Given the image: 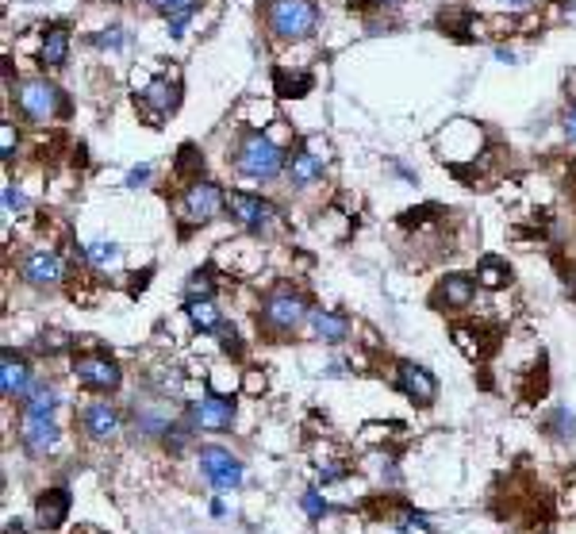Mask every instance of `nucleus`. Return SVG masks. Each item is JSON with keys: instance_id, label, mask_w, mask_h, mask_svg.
Returning a JSON list of instances; mask_svg holds the SVG:
<instances>
[{"instance_id": "f257e3e1", "label": "nucleus", "mask_w": 576, "mask_h": 534, "mask_svg": "<svg viewBox=\"0 0 576 534\" xmlns=\"http://www.w3.org/2000/svg\"><path fill=\"white\" fill-rule=\"evenodd\" d=\"M235 170L243 177H254V181H269L285 170V154H281V146L269 142L266 135H246L238 142Z\"/></svg>"}, {"instance_id": "f03ea898", "label": "nucleus", "mask_w": 576, "mask_h": 534, "mask_svg": "<svg viewBox=\"0 0 576 534\" xmlns=\"http://www.w3.org/2000/svg\"><path fill=\"white\" fill-rule=\"evenodd\" d=\"M266 20L277 39H308L319 24V12H315L311 0H273Z\"/></svg>"}, {"instance_id": "7ed1b4c3", "label": "nucleus", "mask_w": 576, "mask_h": 534, "mask_svg": "<svg viewBox=\"0 0 576 534\" xmlns=\"http://www.w3.org/2000/svg\"><path fill=\"white\" fill-rule=\"evenodd\" d=\"M304 319H308V308L288 288L285 292H273V297L266 300V308H262V323L273 330V335H292V330L300 327Z\"/></svg>"}, {"instance_id": "20e7f679", "label": "nucleus", "mask_w": 576, "mask_h": 534, "mask_svg": "<svg viewBox=\"0 0 576 534\" xmlns=\"http://www.w3.org/2000/svg\"><path fill=\"white\" fill-rule=\"evenodd\" d=\"M200 469L219 492H231V488H238V481H243L238 457L231 450H223V446H204L200 450Z\"/></svg>"}, {"instance_id": "39448f33", "label": "nucleus", "mask_w": 576, "mask_h": 534, "mask_svg": "<svg viewBox=\"0 0 576 534\" xmlns=\"http://www.w3.org/2000/svg\"><path fill=\"white\" fill-rule=\"evenodd\" d=\"M20 108H24V116L47 123V120L62 108V93H58V89H54L50 81H43V78L24 81V89H20Z\"/></svg>"}, {"instance_id": "423d86ee", "label": "nucleus", "mask_w": 576, "mask_h": 534, "mask_svg": "<svg viewBox=\"0 0 576 534\" xmlns=\"http://www.w3.org/2000/svg\"><path fill=\"white\" fill-rule=\"evenodd\" d=\"M219 204H227V196H223L212 181H196L181 200V215L189 219V224H208V219L219 212Z\"/></svg>"}, {"instance_id": "0eeeda50", "label": "nucleus", "mask_w": 576, "mask_h": 534, "mask_svg": "<svg viewBox=\"0 0 576 534\" xmlns=\"http://www.w3.org/2000/svg\"><path fill=\"white\" fill-rule=\"evenodd\" d=\"M193 427L200 431H227L235 423V400L231 396H219V393H208L204 400L193 403Z\"/></svg>"}, {"instance_id": "6e6552de", "label": "nucleus", "mask_w": 576, "mask_h": 534, "mask_svg": "<svg viewBox=\"0 0 576 534\" xmlns=\"http://www.w3.org/2000/svg\"><path fill=\"white\" fill-rule=\"evenodd\" d=\"M227 212L238 219L243 227H250V231H266L269 224H273V204H266V200H257V196H250V193H231L227 196Z\"/></svg>"}, {"instance_id": "1a4fd4ad", "label": "nucleus", "mask_w": 576, "mask_h": 534, "mask_svg": "<svg viewBox=\"0 0 576 534\" xmlns=\"http://www.w3.org/2000/svg\"><path fill=\"white\" fill-rule=\"evenodd\" d=\"M73 373H78L81 384H89V389H97V393L120 389V381H123L120 365H116V361H108V358H78Z\"/></svg>"}, {"instance_id": "9d476101", "label": "nucleus", "mask_w": 576, "mask_h": 534, "mask_svg": "<svg viewBox=\"0 0 576 534\" xmlns=\"http://www.w3.org/2000/svg\"><path fill=\"white\" fill-rule=\"evenodd\" d=\"M62 277V257L54 250H35L24 257V281L27 285H54Z\"/></svg>"}, {"instance_id": "9b49d317", "label": "nucleus", "mask_w": 576, "mask_h": 534, "mask_svg": "<svg viewBox=\"0 0 576 534\" xmlns=\"http://www.w3.org/2000/svg\"><path fill=\"white\" fill-rule=\"evenodd\" d=\"M24 446L31 454H47L58 446V427H54L50 415H24Z\"/></svg>"}, {"instance_id": "f8f14e48", "label": "nucleus", "mask_w": 576, "mask_h": 534, "mask_svg": "<svg viewBox=\"0 0 576 534\" xmlns=\"http://www.w3.org/2000/svg\"><path fill=\"white\" fill-rule=\"evenodd\" d=\"M31 384V365L24 358H16L12 350H5V361H0V389L8 400H20Z\"/></svg>"}, {"instance_id": "ddd939ff", "label": "nucleus", "mask_w": 576, "mask_h": 534, "mask_svg": "<svg viewBox=\"0 0 576 534\" xmlns=\"http://www.w3.org/2000/svg\"><path fill=\"white\" fill-rule=\"evenodd\" d=\"M400 389L412 396V400H419V403H431L435 396H438V384H435V377L423 370V365H412V361H403L400 365Z\"/></svg>"}, {"instance_id": "4468645a", "label": "nucleus", "mask_w": 576, "mask_h": 534, "mask_svg": "<svg viewBox=\"0 0 576 534\" xmlns=\"http://www.w3.org/2000/svg\"><path fill=\"white\" fill-rule=\"evenodd\" d=\"M35 515H39V527L47 530H58L69 515V492L66 488H50L39 496V504H35Z\"/></svg>"}, {"instance_id": "2eb2a0df", "label": "nucleus", "mask_w": 576, "mask_h": 534, "mask_svg": "<svg viewBox=\"0 0 576 534\" xmlns=\"http://www.w3.org/2000/svg\"><path fill=\"white\" fill-rule=\"evenodd\" d=\"M81 427L92 438H111L120 431V415H116V408H108V403H89L81 412Z\"/></svg>"}, {"instance_id": "dca6fc26", "label": "nucleus", "mask_w": 576, "mask_h": 534, "mask_svg": "<svg viewBox=\"0 0 576 534\" xmlns=\"http://www.w3.org/2000/svg\"><path fill=\"white\" fill-rule=\"evenodd\" d=\"M323 162H327V151L319 154V139H311L308 151H300L292 158V181L296 185H311V181L323 173Z\"/></svg>"}, {"instance_id": "f3484780", "label": "nucleus", "mask_w": 576, "mask_h": 534, "mask_svg": "<svg viewBox=\"0 0 576 534\" xmlns=\"http://www.w3.org/2000/svg\"><path fill=\"white\" fill-rule=\"evenodd\" d=\"M66 54H69V31L66 27H50L43 35V50H39V58L47 69H58L66 66Z\"/></svg>"}, {"instance_id": "a211bd4d", "label": "nucleus", "mask_w": 576, "mask_h": 534, "mask_svg": "<svg viewBox=\"0 0 576 534\" xmlns=\"http://www.w3.org/2000/svg\"><path fill=\"white\" fill-rule=\"evenodd\" d=\"M311 327H315V339H323V342H342L346 330H350V319L339 316V311H311Z\"/></svg>"}, {"instance_id": "6ab92c4d", "label": "nucleus", "mask_w": 576, "mask_h": 534, "mask_svg": "<svg viewBox=\"0 0 576 534\" xmlns=\"http://www.w3.org/2000/svg\"><path fill=\"white\" fill-rule=\"evenodd\" d=\"M473 292H477L473 277H466V273H454V277H445V285H442V300L450 304V308H466L473 300Z\"/></svg>"}, {"instance_id": "aec40b11", "label": "nucleus", "mask_w": 576, "mask_h": 534, "mask_svg": "<svg viewBox=\"0 0 576 534\" xmlns=\"http://www.w3.org/2000/svg\"><path fill=\"white\" fill-rule=\"evenodd\" d=\"M142 100L151 104V112H154V116H165V112H170V108L177 104V93H173V85L151 81V85H146V93H142Z\"/></svg>"}, {"instance_id": "412c9836", "label": "nucleus", "mask_w": 576, "mask_h": 534, "mask_svg": "<svg viewBox=\"0 0 576 534\" xmlns=\"http://www.w3.org/2000/svg\"><path fill=\"white\" fill-rule=\"evenodd\" d=\"M189 319L196 330H223V316L212 300H193L189 304Z\"/></svg>"}, {"instance_id": "4be33fe9", "label": "nucleus", "mask_w": 576, "mask_h": 534, "mask_svg": "<svg viewBox=\"0 0 576 534\" xmlns=\"http://www.w3.org/2000/svg\"><path fill=\"white\" fill-rule=\"evenodd\" d=\"M477 281L485 285V288H504V285L511 281V269H508L504 262H496V257H485V262H480V269H477Z\"/></svg>"}, {"instance_id": "5701e85b", "label": "nucleus", "mask_w": 576, "mask_h": 534, "mask_svg": "<svg viewBox=\"0 0 576 534\" xmlns=\"http://www.w3.org/2000/svg\"><path fill=\"white\" fill-rule=\"evenodd\" d=\"M58 408V393L50 389V384H39V389L31 393V400L24 403V415H50Z\"/></svg>"}, {"instance_id": "b1692460", "label": "nucleus", "mask_w": 576, "mask_h": 534, "mask_svg": "<svg viewBox=\"0 0 576 534\" xmlns=\"http://www.w3.org/2000/svg\"><path fill=\"white\" fill-rule=\"evenodd\" d=\"M193 12H196V0H189V5H181V8H173L170 16H165V27H170V35H184V27H189V20H193Z\"/></svg>"}, {"instance_id": "393cba45", "label": "nucleus", "mask_w": 576, "mask_h": 534, "mask_svg": "<svg viewBox=\"0 0 576 534\" xmlns=\"http://www.w3.org/2000/svg\"><path fill=\"white\" fill-rule=\"evenodd\" d=\"M212 292H215V285L204 277V273H193V281L184 285V297H189V304L193 300H212Z\"/></svg>"}, {"instance_id": "a878e982", "label": "nucleus", "mask_w": 576, "mask_h": 534, "mask_svg": "<svg viewBox=\"0 0 576 534\" xmlns=\"http://www.w3.org/2000/svg\"><path fill=\"white\" fill-rule=\"evenodd\" d=\"M89 262L92 266H111V262H116V246H111V243H92L89 246Z\"/></svg>"}, {"instance_id": "bb28decb", "label": "nucleus", "mask_w": 576, "mask_h": 534, "mask_svg": "<svg viewBox=\"0 0 576 534\" xmlns=\"http://www.w3.org/2000/svg\"><path fill=\"white\" fill-rule=\"evenodd\" d=\"M120 43H123V27H108V31H100V35H97V47L116 50Z\"/></svg>"}, {"instance_id": "cd10ccee", "label": "nucleus", "mask_w": 576, "mask_h": 534, "mask_svg": "<svg viewBox=\"0 0 576 534\" xmlns=\"http://www.w3.org/2000/svg\"><path fill=\"white\" fill-rule=\"evenodd\" d=\"M196 165H204V158L193 151V146H184L181 151V173H189V170H196Z\"/></svg>"}, {"instance_id": "c85d7f7f", "label": "nucleus", "mask_w": 576, "mask_h": 534, "mask_svg": "<svg viewBox=\"0 0 576 534\" xmlns=\"http://www.w3.org/2000/svg\"><path fill=\"white\" fill-rule=\"evenodd\" d=\"M0 146H5V162H8V158H12V151H16V131H12V123L0 127Z\"/></svg>"}, {"instance_id": "c756f323", "label": "nucleus", "mask_w": 576, "mask_h": 534, "mask_svg": "<svg viewBox=\"0 0 576 534\" xmlns=\"http://www.w3.org/2000/svg\"><path fill=\"white\" fill-rule=\"evenodd\" d=\"M66 346H69L66 335H43V342H39L43 354H54V350H66Z\"/></svg>"}, {"instance_id": "7c9ffc66", "label": "nucleus", "mask_w": 576, "mask_h": 534, "mask_svg": "<svg viewBox=\"0 0 576 534\" xmlns=\"http://www.w3.org/2000/svg\"><path fill=\"white\" fill-rule=\"evenodd\" d=\"M154 12H162V16H170L173 8H181V5H189V0H146Z\"/></svg>"}, {"instance_id": "2f4dec72", "label": "nucleus", "mask_w": 576, "mask_h": 534, "mask_svg": "<svg viewBox=\"0 0 576 534\" xmlns=\"http://www.w3.org/2000/svg\"><path fill=\"white\" fill-rule=\"evenodd\" d=\"M24 204H27V200H24V193L8 185V189H5V208L12 212V208H24Z\"/></svg>"}, {"instance_id": "473e14b6", "label": "nucleus", "mask_w": 576, "mask_h": 534, "mask_svg": "<svg viewBox=\"0 0 576 534\" xmlns=\"http://www.w3.org/2000/svg\"><path fill=\"white\" fill-rule=\"evenodd\" d=\"M553 427H557L553 435H572V415L569 412H557L553 415Z\"/></svg>"}, {"instance_id": "72a5a7b5", "label": "nucleus", "mask_w": 576, "mask_h": 534, "mask_svg": "<svg viewBox=\"0 0 576 534\" xmlns=\"http://www.w3.org/2000/svg\"><path fill=\"white\" fill-rule=\"evenodd\" d=\"M142 181H151V165H139V170L127 173V185H131V189H139Z\"/></svg>"}, {"instance_id": "f704fd0d", "label": "nucleus", "mask_w": 576, "mask_h": 534, "mask_svg": "<svg viewBox=\"0 0 576 534\" xmlns=\"http://www.w3.org/2000/svg\"><path fill=\"white\" fill-rule=\"evenodd\" d=\"M304 508L315 515V519H319V515H323V504H319V496H315V492H308V496H304Z\"/></svg>"}, {"instance_id": "c9c22d12", "label": "nucleus", "mask_w": 576, "mask_h": 534, "mask_svg": "<svg viewBox=\"0 0 576 534\" xmlns=\"http://www.w3.org/2000/svg\"><path fill=\"white\" fill-rule=\"evenodd\" d=\"M499 8H511V12H523V8H530L534 0H496Z\"/></svg>"}, {"instance_id": "e433bc0d", "label": "nucleus", "mask_w": 576, "mask_h": 534, "mask_svg": "<svg viewBox=\"0 0 576 534\" xmlns=\"http://www.w3.org/2000/svg\"><path fill=\"white\" fill-rule=\"evenodd\" d=\"M565 131H569V139L576 142V104L569 108V116H565Z\"/></svg>"}, {"instance_id": "4c0bfd02", "label": "nucleus", "mask_w": 576, "mask_h": 534, "mask_svg": "<svg viewBox=\"0 0 576 534\" xmlns=\"http://www.w3.org/2000/svg\"><path fill=\"white\" fill-rule=\"evenodd\" d=\"M381 5H400V0H381Z\"/></svg>"}]
</instances>
